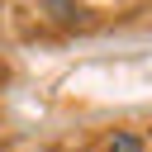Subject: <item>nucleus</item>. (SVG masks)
<instances>
[{
    "instance_id": "obj_1",
    "label": "nucleus",
    "mask_w": 152,
    "mask_h": 152,
    "mask_svg": "<svg viewBox=\"0 0 152 152\" xmlns=\"http://www.w3.org/2000/svg\"><path fill=\"white\" fill-rule=\"evenodd\" d=\"M109 152H142V142H138L133 133H119V138L109 142Z\"/></svg>"
}]
</instances>
